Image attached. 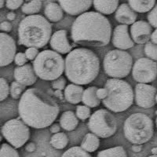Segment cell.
<instances>
[{"label":"cell","mask_w":157,"mask_h":157,"mask_svg":"<svg viewBox=\"0 0 157 157\" xmlns=\"http://www.w3.org/2000/svg\"><path fill=\"white\" fill-rule=\"evenodd\" d=\"M57 102L38 88L26 90L18 104V113L29 127L43 129L51 126L59 114Z\"/></svg>","instance_id":"cell-1"},{"label":"cell","mask_w":157,"mask_h":157,"mask_svg":"<svg viewBox=\"0 0 157 157\" xmlns=\"http://www.w3.org/2000/svg\"><path fill=\"white\" fill-rule=\"evenodd\" d=\"M112 35L109 19L95 11H88L77 17L71 25L72 41L83 47H105L110 42Z\"/></svg>","instance_id":"cell-2"},{"label":"cell","mask_w":157,"mask_h":157,"mask_svg":"<svg viewBox=\"0 0 157 157\" xmlns=\"http://www.w3.org/2000/svg\"><path fill=\"white\" fill-rule=\"evenodd\" d=\"M64 74L68 80L76 85H87L98 77L100 60L94 52L87 48H76L64 59Z\"/></svg>","instance_id":"cell-3"},{"label":"cell","mask_w":157,"mask_h":157,"mask_svg":"<svg viewBox=\"0 0 157 157\" xmlns=\"http://www.w3.org/2000/svg\"><path fill=\"white\" fill-rule=\"evenodd\" d=\"M17 32L20 45L39 50L50 41L52 25L42 15H30L20 22Z\"/></svg>","instance_id":"cell-4"},{"label":"cell","mask_w":157,"mask_h":157,"mask_svg":"<svg viewBox=\"0 0 157 157\" xmlns=\"http://www.w3.org/2000/svg\"><path fill=\"white\" fill-rule=\"evenodd\" d=\"M108 97L102 101L104 106L113 113L127 111L134 99L132 86L127 81L120 78H109L105 82Z\"/></svg>","instance_id":"cell-5"},{"label":"cell","mask_w":157,"mask_h":157,"mask_svg":"<svg viewBox=\"0 0 157 157\" xmlns=\"http://www.w3.org/2000/svg\"><path fill=\"white\" fill-rule=\"evenodd\" d=\"M123 134L126 139L134 145L145 144L153 136V121L144 113H134L124 122Z\"/></svg>","instance_id":"cell-6"},{"label":"cell","mask_w":157,"mask_h":157,"mask_svg":"<svg viewBox=\"0 0 157 157\" xmlns=\"http://www.w3.org/2000/svg\"><path fill=\"white\" fill-rule=\"evenodd\" d=\"M36 75L43 80L54 81L62 75L65 68L62 56L51 50L40 52L32 62Z\"/></svg>","instance_id":"cell-7"},{"label":"cell","mask_w":157,"mask_h":157,"mask_svg":"<svg viewBox=\"0 0 157 157\" xmlns=\"http://www.w3.org/2000/svg\"><path fill=\"white\" fill-rule=\"evenodd\" d=\"M103 68L108 76L113 78H125L132 70V57L125 50H111L104 58Z\"/></svg>","instance_id":"cell-8"},{"label":"cell","mask_w":157,"mask_h":157,"mask_svg":"<svg viewBox=\"0 0 157 157\" xmlns=\"http://www.w3.org/2000/svg\"><path fill=\"white\" fill-rule=\"evenodd\" d=\"M87 125L91 132L101 138L112 137L117 130L116 117L107 109L95 111L90 117Z\"/></svg>","instance_id":"cell-9"},{"label":"cell","mask_w":157,"mask_h":157,"mask_svg":"<svg viewBox=\"0 0 157 157\" xmlns=\"http://www.w3.org/2000/svg\"><path fill=\"white\" fill-rule=\"evenodd\" d=\"M1 132L5 139L14 148L22 147L30 138L29 127L21 120L20 116L17 119L6 122L2 127Z\"/></svg>","instance_id":"cell-10"},{"label":"cell","mask_w":157,"mask_h":157,"mask_svg":"<svg viewBox=\"0 0 157 157\" xmlns=\"http://www.w3.org/2000/svg\"><path fill=\"white\" fill-rule=\"evenodd\" d=\"M132 75L139 83L152 82L157 77V64L148 57H141L133 65Z\"/></svg>","instance_id":"cell-11"},{"label":"cell","mask_w":157,"mask_h":157,"mask_svg":"<svg viewBox=\"0 0 157 157\" xmlns=\"http://www.w3.org/2000/svg\"><path fill=\"white\" fill-rule=\"evenodd\" d=\"M157 90L151 85L138 83L135 86V103L137 106L143 109H149L156 103L155 97Z\"/></svg>","instance_id":"cell-12"},{"label":"cell","mask_w":157,"mask_h":157,"mask_svg":"<svg viewBox=\"0 0 157 157\" xmlns=\"http://www.w3.org/2000/svg\"><path fill=\"white\" fill-rule=\"evenodd\" d=\"M50 45L54 51L58 54H68L73 50L72 48L76 47L77 44L72 41L71 36L68 35V31L59 30L52 35Z\"/></svg>","instance_id":"cell-13"},{"label":"cell","mask_w":157,"mask_h":157,"mask_svg":"<svg viewBox=\"0 0 157 157\" xmlns=\"http://www.w3.org/2000/svg\"><path fill=\"white\" fill-rule=\"evenodd\" d=\"M0 66L4 67L14 61L17 47L15 41L5 32L0 34Z\"/></svg>","instance_id":"cell-14"},{"label":"cell","mask_w":157,"mask_h":157,"mask_svg":"<svg viewBox=\"0 0 157 157\" xmlns=\"http://www.w3.org/2000/svg\"><path fill=\"white\" fill-rule=\"evenodd\" d=\"M112 42L115 47L121 50H128L134 46V42L130 34H129L128 26L125 25H118L115 28L113 32Z\"/></svg>","instance_id":"cell-15"},{"label":"cell","mask_w":157,"mask_h":157,"mask_svg":"<svg viewBox=\"0 0 157 157\" xmlns=\"http://www.w3.org/2000/svg\"><path fill=\"white\" fill-rule=\"evenodd\" d=\"M152 32V26L145 21H137L130 27V36L137 44H146L151 39Z\"/></svg>","instance_id":"cell-16"},{"label":"cell","mask_w":157,"mask_h":157,"mask_svg":"<svg viewBox=\"0 0 157 157\" xmlns=\"http://www.w3.org/2000/svg\"><path fill=\"white\" fill-rule=\"evenodd\" d=\"M59 5L64 12L72 16H80L84 13L88 12V10L91 7L93 1H68V0H60L58 1Z\"/></svg>","instance_id":"cell-17"},{"label":"cell","mask_w":157,"mask_h":157,"mask_svg":"<svg viewBox=\"0 0 157 157\" xmlns=\"http://www.w3.org/2000/svg\"><path fill=\"white\" fill-rule=\"evenodd\" d=\"M15 80L25 86H32L37 80V75L31 64H26L21 67H17L13 71Z\"/></svg>","instance_id":"cell-18"},{"label":"cell","mask_w":157,"mask_h":157,"mask_svg":"<svg viewBox=\"0 0 157 157\" xmlns=\"http://www.w3.org/2000/svg\"><path fill=\"white\" fill-rule=\"evenodd\" d=\"M115 18L119 23L122 25H129L134 24L137 18V14L135 11L131 9L127 3H122L119 6L115 13Z\"/></svg>","instance_id":"cell-19"},{"label":"cell","mask_w":157,"mask_h":157,"mask_svg":"<svg viewBox=\"0 0 157 157\" xmlns=\"http://www.w3.org/2000/svg\"><path fill=\"white\" fill-rule=\"evenodd\" d=\"M84 89L82 86L76 84H68L64 91V96L65 100L72 105H77L82 101Z\"/></svg>","instance_id":"cell-20"},{"label":"cell","mask_w":157,"mask_h":157,"mask_svg":"<svg viewBox=\"0 0 157 157\" xmlns=\"http://www.w3.org/2000/svg\"><path fill=\"white\" fill-rule=\"evenodd\" d=\"M93 6L97 12L101 14L110 15L116 12L119 7V1H101V0H94L93 1Z\"/></svg>","instance_id":"cell-21"},{"label":"cell","mask_w":157,"mask_h":157,"mask_svg":"<svg viewBox=\"0 0 157 157\" xmlns=\"http://www.w3.org/2000/svg\"><path fill=\"white\" fill-rule=\"evenodd\" d=\"M59 123L63 130L71 131L75 130L78 126V119L73 111H66L61 116Z\"/></svg>","instance_id":"cell-22"},{"label":"cell","mask_w":157,"mask_h":157,"mask_svg":"<svg viewBox=\"0 0 157 157\" xmlns=\"http://www.w3.org/2000/svg\"><path fill=\"white\" fill-rule=\"evenodd\" d=\"M44 14L51 22H58L63 18V9L58 3L54 2H49L44 10Z\"/></svg>","instance_id":"cell-23"},{"label":"cell","mask_w":157,"mask_h":157,"mask_svg":"<svg viewBox=\"0 0 157 157\" xmlns=\"http://www.w3.org/2000/svg\"><path fill=\"white\" fill-rule=\"evenodd\" d=\"M98 88L96 86H90L86 88L82 94V101L89 108H95L100 105L101 100L97 96Z\"/></svg>","instance_id":"cell-24"},{"label":"cell","mask_w":157,"mask_h":157,"mask_svg":"<svg viewBox=\"0 0 157 157\" xmlns=\"http://www.w3.org/2000/svg\"><path fill=\"white\" fill-rule=\"evenodd\" d=\"M100 145V140L93 133H88L84 136L80 147L87 152H95Z\"/></svg>","instance_id":"cell-25"},{"label":"cell","mask_w":157,"mask_h":157,"mask_svg":"<svg viewBox=\"0 0 157 157\" xmlns=\"http://www.w3.org/2000/svg\"><path fill=\"white\" fill-rule=\"evenodd\" d=\"M128 5L136 13H146L151 11L155 6V0H129Z\"/></svg>","instance_id":"cell-26"},{"label":"cell","mask_w":157,"mask_h":157,"mask_svg":"<svg viewBox=\"0 0 157 157\" xmlns=\"http://www.w3.org/2000/svg\"><path fill=\"white\" fill-rule=\"evenodd\" d=\"M68 136L63 132L57 133L50 137V144L56 149H63L68 145Z\"/></svg>","instance_id":"cell-27"},{"label":"cell","mask_w":157,"mask_h":157,"mask_svg":"<svg viewBox=\"0 0 157 157\" xmlns=\"http://www.w3.org/2000/svg\"><path fill=\"white\" fill-rule=\"evenodd\" d=\"M97 157H127V154L123 146H116L100 151Z\"/></svg>","instance_id":"cell-28"},{"label":"cell","mask_w":157,"mask_h":157,"mask_svg":"<svg viewBox=\"0 0 157 157\" xmlns=\"http://www.w3.org/2000/svg\"><path fill=\"white\" fill-rule=\"evenodd\" d=\"M42 8V2L38 1V0H32L29 2H25L21 6V11L28 14L29 16L30 15H36V13H39L41 10Z\"/></svg>","instance_id":"cell-29"},{"label":"cell","mask_w":157,"mask_h":157,"mask_svg":"<svg viewBox=\"0 0 157 157\" xmlns=\"http://www.w3.org/2000/svg\"><path fill=\"white\" fill-rule=\"evenodd\" d=\"M61 157H91V155L81 147L74 146L66 150Z\"/></svg>","instance_id":"cell-30"},{"label":"cell","mask_w":157,"mask_h":157,"mask_svg":"<svg viewBox=\"0 0 157 157\" xmlns=\"http://www.w3.org/2000/svg\"><path fill=\"white\" fill-rule=\"evenodd\" d=\"M26 91V86L19 83L17 81L11 82L10 85V96L13 99H21L23 94Z\"/></svg>","instance_id":"cell-31"},{"label":"cell","mask_w":157,"mask_h":157,"mask_svg":"<svg viewBox=\"0 0 157 157\" xmlns=\"http://www.w3.org/2000/svg\"><path fill=\"white\" fill-rule=\"evenodd\" d=\"M0 157H19V154L16 148L9 144L3 143L0 147Z\"/></svg>","instance_id":"cell-32"},{"label":"cell","mask_w":157,"mask_h":157,"mask_svg":"<svg viewBox=\"0 0 157 157\" xmlns=\"http://www.w3.org/2000/svg\"><path fill=\"white\" fill-rule=\"evenodd\" d=\"M145 54L148 58L157 61V45L151 41L148 42L145 46Z\"/></svg>","instance_id":"cell-33"},{"label":"cell","mask_w":157,"mask_h":157,"mask_svg":"<svg viewBox=\"0 0 157 157\" xmlns=\"http://www.w3.org/2000/svg\"><path fill=\"white\" fill-rule=\"evenodd\" d=\"M78 119L81 120H85L91 116V111L89 107L86 105H77L76 113H75Z\"/></svg>","instance_id":"cell-34"},{"label":"cell","mask_w":157,"mask_h":157,"mask_svg":"<svg viewBox=\"0 0 157 157\" xmlns=\"http://www.w3.org/2000/svg\"><path fill=\"white\" fill-rule=\"evenodd\" d=\"M0 86H1V95H0V101H2L8 97L9 94L10 93V87L9 86L7 81L6 80V78H0Z\"/></svg>","instance_id":"cell-35"},{"label":"cell","mask_w":157,"mask_h":157,"mask_svg":"<svg viewBox=\"0 0 157 157\" xmlns=\"http://www.w3.org/2000/svg\"><path fill=\"white\" fill-rule=\"evenodd\" d=\"M147 19L150 25L157 29V4L154 6L153 9L148 13L147 15Z\"/></svg>","instance_id":"cell-36"},{"label":"cell","mask_w":157,"mask_h":157,"mask_svg":"<svg viewBox=\"0 0 157 157\" xmlns=\"http://www.w3.org/2000/svg\"><path fill=\"white\" fill-rule=\"evenodd\" d=\"M66 83V78H64V76H61L59 78L56 79V80L52 81L51 86L56 90H62L65 89Z\"/></svg>","instance_id":"cell-37"},{"label":"cell","mask_w":157,"mask_h":157,"mask_svg":"<svg viewBox=\"0 0 157 157\" xmlns=\"http://www.w3.org/2000/svg\"><path fill=\"white\" fill-rule=\"evenodd\" d=\"M29 59L26 57V54L25 53H21V52H19L16 54L14 58V62L15 64L17 65L18 67L24 66L26 64V63L28 62Z\"/></svg>","instance_id":"cell-38"},{"label":"cell","mask_w":157,"mask_h":157,"mask_svg":"<svg viewBox=\"0 0 157 157\" xmlns=\"http://www.w3.org/2000/svg\"><path fill=\"white\" fill-rule=\"evenodd\" d=\"M24 3V1L19 0V1H13V0H7L6 1V6L7 9L11 10H15L18 9L21 6H23L22 4Z\"/></svg>","instance_id":"cell-39"},{"label":"cell","mask_w":157,"mask_h":157,"mask_svg":"<svg viewBox=\"0 0 157 157\" xmlns=\"http://www.w3.org/2000/svg\"><path fill=\"white\" fill-rule=\"evenodd\" d=\"M40 52L39 51V50L36 48H28L27 50H25V54H26V57L30 61H34L35 59L37 57V56L39 55V54Z\"/></svg>","instance_id":"cell-40"},{"label":"cell","mask_w":157,"mask_h":157,"mask_svg":"<svg viewBox=\"0 0 157 157\" xmlns=\"http://www.w3.org/2000/svg\"><path fill=\"white\" fill-rule=\"evenodd\" d=\"M97 96L100 100L103 101L108 97V91L105 88H99L97 90Z\"/></svg>","instance_id":"cell-41"},{"label":"cell","mask_w":157,"mask_h":157,"mask_svg":"<svg viewBox=\"0 0 157 157\" xmlns=\"http://www.w3.org/2000/svg\"><path fill=\"white\" fill-rule=\"evenodd\" d=\"M0 29L3 32H9L12 30V25H11L10 22L3 21L0 25Z\"/></svg>","instance_id":"cell-42"},{"label":"cell","mask_w":157,"mask_h":157,"mask_svg":"<svg viewBox=\"0 0 157 157\" xmlns=\"http://www.w3.org/2000/svg\"><path fill=\"white\" fill-rule=\"evenodd\" d=\"M61 125L59 124V123H54V124H52L50 127V132L52 134H57V133H60V130H61Z\"/></svg>","instance_id":"cell-43"},{"label":"cell","mask_w":157,"mask_h":157,"mask_svg":"<svg viewBox=\"0 0 157 157\" xmlns=\"http://www.w3.org/2000/svg\"><path fill=\"white\" fill-rule=\"evenodd\" d=\"M151 42L157 45V29H155L151 36Z\"/></svg>","instance_id":"cell-44"},{"label":"cell","mask_w":157,"mask_h":157,"mask_svg":"<svg viewBox=\"0 0 157 157\" xmlns=\"http://www.w3.org/2000/svg\"><path fill=\"white\" fill-rule=\"evenodd\" d=\"M54 95L57 97V98H59V99H61V100L63 99V95L61 94V90H55V92L54 93Z\"/></svg>","instance_id":"cell-45"},{"label":"cell","mask_w":157,"mask_h":157,"mask_svg":"<svg viewBox=\"0 0 157 157\" xmlns=\"http://www.w3.org/2000/svg\"><path fill=\"white\" fill-rule=\"evenodd\" d=\"M7 18L10 20V21H12V20H14L15 18V14L13 13H10L7 14Z\"/></svg>","instance_id":"cell-46"},{"label":"cell","mask_w":157,"mask_h":157,"mask_svg":"<svg viewBox=\"0 0 157 157\" xmlns=\"http://www.w3.org/2000/svg\"><path fill=\"white\" fill-rule=\"evenodd\" d=\"M141 149V146H139V145H135V146H133V150L135 151V152H138Z\"/></svg>","instance_id":"cell-47"},{"label":"cell","mask_w":157,"mask_h":157,"mask_svg":"<svg viewBox=\"0 0 157 157\" xmlns=\"http://www.w3.org/2000/svg\"><path fill=\"white\" fill-rule=\"evenodd\" d=\"M5 1H3V0H1V1H0V7L1 8H2L4 6V3H5Z\"/></svg>","instance_id":"cell-48"},{"label":"cell","mask_w":157,"mask_h":157,"mask_svg":"<svg viewBox=\"0 0 157 157\" xmlns=\"http://www.w3.org/2000/svg\"><path fill=\"white\" fill-rule=\"evenodd\" d=\"M148 157H157V155H149Z\"/></svg>","instance_id":"cell-49"},{"label":"cell","mask_w":157,"mask_h":157,"mask_svg":"<svg viewBox=\"0 0 157 157\" xmlns=\"http://www.w3.org/2000/svg\"><path fill=\"white\" fill-rule=\"evenodd\" d=\"M155 126L157 127V116H156V119H155Z\"/></svg>","instance_id":"cell-50"},{"label":"cell","mask_w":157,"mask_h":157,"mask_svg":"<svg viewBox=\"0 0 157 157\" xmlns=\"http://www.w3.org/2000/svg\"><path fill=\"white\" fill-rule=\"evenodd\" d=\"M155 101H156V104H157V94H156V97H155Z\"/></svg>","instance_id":"cell-51"}]
</instances>
